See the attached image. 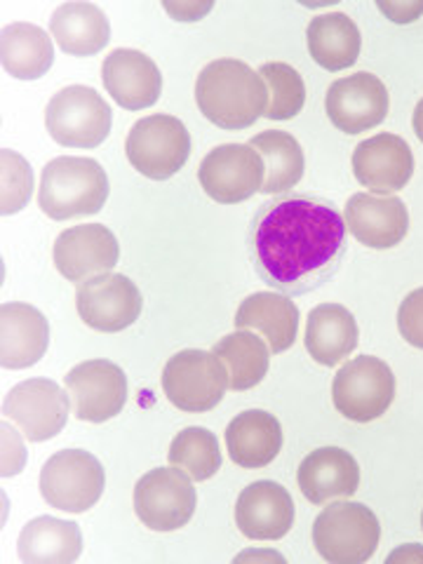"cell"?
Returning a JSON list of instances; mask_svg holds the SVG:
<instances>
[{"label":"cell","mask_w":423,"mask_h":564,"mask_svg":"<svg viewBox=\"0 0 423 564\" xmlns=\"http://www.w3.org/2000/svg\"><path fill=\"white\" fill-rule=\"evenodd\" d=\"M228 388L224 362L207 350H180L163 369V391L176 410L203 414L215 410Z\"/></svg>","instance_id":"obj_8"},{"label":"cell","mask_w":423,"mask_h":564,"mask_svg":"<svg viewBox=\"0 0 423 564\" xmlns=\"http://www.w3.org/2000/svg\"><path fill=\"white\" fill-rule=\"evenodd\" d=\"M163 8L174 17L176 22H198L212 10V3H163Z\"/></svg>","instance_id":"obj_37"},{"label":"cell","mask_w":423,"mask_h":564,"mask_svg":"<svg viewBox=\"0 0 423 564\" xmlns=\"http://www.w3.org/2000/svg\"><path fill=\"white\" fill-rule=\"evenodd\" d=\"M234 323L238 329L261 332L275 356V352H285L296 341L299 308L288 294L257 292L240 304Z\"/></svg>","instance_id":"obj_25"},{"label":"cell","mask_w":423,"mask_h":564,"mask_svg":"<svg viewBox=\"0 0 423 564\" xmlns=\"http://www.w3.org/2000/svg\"><path fill=\"white\" fill-rule=\"evenodd\" d=\"M52 39L70 57H93L111 41L109 17L95 3H64L50 20Z\"/></svg>","instance_id":"obj_24"},{"label":"cell","mask_w":423,"mask_h":564,"mask_svg":"<svg viewBox=\"0 0 423 564\" xmlns=\"http://www.w3.org/2000/svg\"><path fill=\"white\" fill-rule=\"evenodd\" d=\"M352 174L375 193H395L410 184L414 174V155L408 141L398 134H375L352 151Z\"/></svg>","instance_id":"obj_17"},{"label":"cell","mask_w":423,"mask_h":564,"mask_svg":"<svg viewBox=\"0 0 423 564\" xmlns=\"http://www.w3.org/2000/svg\"><path fill=\"white\" fill-rule=\"evenodd\" d=\"M33 172L24 155L17 151H0V212L17 215L31 200Z\"/></svg>","instance_id":"obj_34"},{"label":"cell","mask_w":423,"mask_h":564,"mask_svg":"<svg viewBox=\"0 0 423 564\" xmlns=\"http://www.w3.org/2000/svg\"><path fill=\"white\" fill-rule=\"evenodd\" d=\"M296 482L311 503L323 506L332 499H348L358 491L360 466L341 447H321L299 466Z\"/></svg>","instance_id":"obj_21"},{"label":"cell","mask_w":423,"mask_h":564,"mask_svg":"<svg viewBox=\"0 0 423 564\" xmlns=\"http://www.w3.org/2000/svg\"><path fill=\"white\" fill-rule=\"evenodd\" d=\"M45 128L66 149H97L111 132V106L95 87L68 85L50 99Z\"/></svg>","instance_id":"obj_5"},{"label":"cell","mask_w":423,"mask_h":564,"mask_svg":"<svg viewBox=\"0 0 423 564\" xmlns=\"http://www.w3.org/2000/svg\"><path fill=\"white\" fill-rule=\"evenodd\" d=\"M80 527L47 516L31 520L17 541V555L24 564H70L80 557Z\"/></svg>","instance_id":"obj_27"},{"label":"cell","mask_w":423,"mask_h":564,"mask_svg":"<svg viewBox=\"0 0 423 564\" xmlns=\"http://www.w3.org/2000/svg\"><path fill=\"white\" fill-rule=\"evenodd\" d=\"M421 529H423V513H421Z\"/></svg>","instance_id":"obj_40"},{"label":"cell","mask_w":423,"mask_h":564,"mask_svg":"<svg viewBox=\"0 0 423 564\" xmlns=\"http://www.w3.org/2000/svg\"><path fill=\"white\" fill-rule=\"evenodd\" d=\"M126 155L139 174L165 182L186 165L191 134L180 118L153 113L132 126L126 139Z\"/></svg>","instance_id":"obj_6"},{"label":"cell","mask_w":423,"mask_h":564,"mask_svg":"<svg viewBox=\"0 0 423 564\" xmlns=\"http://www.w3.org/2000/svg\"><path fill=\"white\" fill-rule=\"evenodd\" d=\"M325 109L334 128L346 134H360L381 126L391 109V97L381 78L360 70L329 85Z\"/></svg>","instance_id":"obj_15"},{"label":"cell","mask_w":423,"mask_h":564,"mask_svg":"<svg viewBox=\"0 0 423 564\" xmlns=\"http://www.w3.org/2000/svg\"><path fill=\"white\" fill-rule=\"evenodd\" d=\"M257 275L282 294H308L339 273L346 221L334 203L292 193L259 205L247 231Z\"/></svg>","instance_id":"obj_1"},{"label":"cell","mask_w":423,"mask_h":564,"mask_svg":"<svg viewBox=\"0 0 423 564\" xmlns=\"http://www.w3.org/2000/svg\"><path fill=\"white\" fill-rule=\"evenodd\" d=\"M398 329L404 341L423 350V288L404 296L398 308Z\"/></svg>","instance_id":"obj_35"},{"label":"cell","mask_w":423,"mask_h":564,"mask_svg":"<svg viewBox=\"0 0 423 564\" xmlns=\"http://www.w3.org/2000/svg\"><path fill=\"white\" fill-rule=\"evenodd\" d=\"M3 414L14 421L29 443H43L64 431L68 421V395L50 379H29L10 388Z\"/></svg>","instance_id":"obj_13"},{"label":"cell","mask_w":423,"mask_h":564,"mask_svg":"<svg viewBox=\"0 0 423 564\" xmlns=\"http://www.w3.org/2000/svg\"><path fill=\"white\" fill-rule=\"evenodd\" d=\"M358 323L341 304H321L308 313L306 350L323 367H337L358 348Z\"/></svg>","instance_id":"obj_26"},{"label":"cell","mask_w":423,"mask_h":564,"mask_svg":"<svg viewBox=\"0 0 423 564\" xmlns=\"http://www.w3.org/2000/svg\"><path fill=\"white\" fill-rule=\"evenodd\" d=\"M226 447L234 464L242 468H267L282 449L280 421L263 410L240 412L226 429Z\"/></svg>","instance_id":"obj_23"},{"label":"cell","mask_w":423,"mask_h":564,"mask_svg":"<svg viewBox=\"0 0 423 564\" xmlns=\"http://www.w3.org/2000/svg\"><path fill=\"white\" fill-rule=\"evenodd\" d=\"M0 62L12 78L39 80L55 64V47L41 26L14 22L0 33Z\"/></svg>","instance_id":"obj_29"},{"label":"cell","mask_w":423,"mask_h":564,"mask_svg":"<svg viewBox=\"0 0 423 564\" xmlns=\"http://www.w3.org/2000/svg\"><path fill=\"white\" fill-rule=\"evenodd\" d=\"M346 228L372 250H391L410 231V212L395 196L356 193L346 205Z\"/></svg>","instance_id":"obj_19"},{"label":"cell","mask_w":423,"mask_h":564,"mask_svg":"<svg viewBox=\"0 0 423 564\" xmlns=\"http://www.w3.org/2000/svg\"><path fill=\"white\" fill-rule=\"evenodd\" d=\"M106 93L128 111L149 109L163 93V76L155 62L139 50H113L101 64Z\"/></svg>","instance_id":"obj_18"},{"label":"cell","mask_w":423,"mask_h":564,"mask_svg":"<svg viewBox=\"0 0 423 564\" xmlns=\"http://www.w3.org/2000/svg\"><path fill=\"white\" fill-rule=\"evenodd\" d=\"M395 398L393 369L381 358L360 356L348 360L332 383V402L341 416L356 423L377 421Z\"/></svg>","instance_id":"obj_7"},{"label":"cell","mask_w":423,"mask_h":564,"mask_svg":"<svg viewBox=\"0 0 423 564\" xmlns=\"http://www.w3.org/2000/svg\"><path fill=\"white\" fill-rule=\"evenodd\" d=\"M106 473L99 458L85 449H62L41 470V494L50 508L85 513L104 494Z\"/></svg>","instance_id":"obj_9"},{"label":"cell","mask_w":423,"mask_h":564,"mask_svg":"<svg viewBox=\"0 0 423 564\" xmlns=\"http://www.w3.org/2000/svg\"><path fill=\"white\" fill-rule=\"evenodd\" d=\"M412 128L416 132V137L423 141V99L416 104L414 116H412Z\"/></svg>","instance_id":"obj_39"},{"label":"cell","mask_w":423,"mask_h":564,"mask_svg":"<svg viewBox=\"0 0 423 564\" xmlns=\"http://www.w3.org/2000/svg\"><path fill=\"white\" fill-rule=\"evenodd\" d=\"M212 352L224 362L228 372V388L234 391H250L269 375L271 348L259 339L254 332L238 329L226 334Z\"/></svg>","instance_id":"obj_30"},{"label":"cell","mask_w":423,"mask_h":564,"mask_svg":"<svg viewBox=\"0 0 423 564\" xmlns=\"http://www.w3.org/2000/svg\"><path fill=\"white\" fill-rule=\"evenodd\" d=\"M381 524L362 503H329L313 522V545L329 564H362L379 549Z\"/></svg>","instance_id":"obj_4"},{"label":"cell","mask_w":423,"mask_h":564,"mask_svg":"<svg viewBox=\"0 0 423 564\" xmlns=\"http://www.w3.org/2000/svg\"><path fill=\"white\" fill-rule=\"evenodd\" d=\"M64 381L80 421L104 423L118 416L128 402V377L111 360H85Z\"/></svg>","instance_id":"obj_14"},{"label":"cell","mask_w":423,"mask_h":564,"mask_svg":"<svg viewBox=\"0 0 423 564\" xmlns=\"http://www.w3.org/2000/svg\"><path fill=\"white\" fill-rule=\"evenodd\" d=\"M259 76L269 85V120H292L306 104V85L302 74L285 62H269L259 68Z\"/></svg>","instance_id":"obj_33"},{"label":"cell","mask_w":423,"mask_h":564,"mask_svg":"<svg viewBox=\"0 0 423 564\" xmlns=\"http://www.w3.org/2000/svg\"><path fill=\"white\" fill-rule=\"evenodd\" d=\"M377 8L395 24H412L423 14V0H419V3H383V0H379Z\"/></svg>","instance_id":"obj_36"},{"label":"cell","mask_w":423,"mask_h":564,"mask_svg":"<svg viewBox=\"0 0 423 564\" xmlns=\"http://www.w3.org/2000/svg\"><path fill=\"white\" fill-rule=\"evenodd\" d=\"M261 155L250 144H221L212 149L198 167L203 191L221 205H236L250 200L263 188Z\"/></svg>","instance_id":"obj_12"},{"label":"cell","mask_w":423,"mask_h":564,"mask_svg":"<svg viewBox=\"0 0 423 564\" xmlns=\"http://www.w3.org/2000/svg\"><path fill=\"white\" fill-rule=\"evenodd\" d=\"M236 524L252 541H278L294 527L290 491L271 480L247 485L236 503Z\"/></svg>","instance_id":"obj_20"},{"label":"cell","mask_w":423,"mask_h":564,"mask_svg":"<svg viewBox=\"0 0 423 564\" xmlns=\"http://www.w3.org/2000/svg\"><path fill=\"white\" fill-rule=\"evenodd\" d=\"M306 43L313 62L332 74L356 64L362 47L360 29L344 12H329L311 20Z\"/></svg>","instance_id":"obj_28"},{"label":"cell","mask_w":423,"mask_h":564,"mask_svg":"<svg viewBox=\"0 0 423 564\" xmlns=\"http://www.w3.org/2000/svg\"><path fill=\"white\" fill-rule=\"evenodd\" d=\"M198 494L182 468H153L134 485V513L153 532H174L196 513Z\"/></svg>","instance_id":"obj_10"},{"label":"cell","mask_w":423,"mask_h":564,"mask_svg":"<svg viewBox=\"0 0 423 564\" xmlns=\"http://www.w3.org/2000/svg\"><path fill=\"white\" fill-rule=\"evenodd\" d=\"M395 560H404V562H416V560H423V549L416 543H410L404 545V549L395 551L391 557H388V562H395Z\"/></svg>","instance_id":"obj_38"},{"label":"cell","mask_w":423,"mask_h":564,"mask_svg":"<svg viewBox=\"0 0 423 564\" xmlns=\"http://www.w3.org/2000/svg\"><path fill=\"white\" fill-rule=\"evenodd\" d=\"M250 147L261 155L267 165V182H263L261 193H285L302 182L306 170L304 149L299 141L282 130H267L257 134Z\"/></svg>","instance_id":"obj_31"},{"label":"cell","mask_w":423,"mask_h":564,"mask_svg":"<svg viewBox=\"0 0 423 564\" xmlns=\"http://www.w3.org/2000/svg\"><path fill=\"white\" fill-rule=\"evenodd\" d=\"M50 325L45 315L22 302L0 306V365L6 369H26L47 352Z\"/></svg>","instance_id":"obj_22"},{"label":"cell","mask_w":423,"mask_h":564,"mask_svg":"<svg viewBox=\"0 0 423 564\" xmlns=\"http://www.w3.org/2000/svg\"><path fill=\"white\" fill-rule=\"evenodd\" d=\"M76 308L87 327L116 334L139 321L144 299L128 275L111 271L78 282Z\"/></svg>","instance_id":"obj_11"},{"label":"cell","mask_w":423,"mask_h":564,"mask_svg":"<svg viewBox=\"0 0 423 564\" xmlns=\"http://www.w3.org/2000/svg\"><path fill=\"white\" fill-rule=\"evenodd\" d=\"M109 176L93 158L62 155L41 174L39 207L55 221L97 215L109 200Z\"/></svg>","instance_id":"obj_3"},{"label":"cell","mask_w":423,"mask_h":564,"mask_svg":"<svg viewBox=\"0 0 423 564\" xmlns=\"http://www.w3.org/2000/svg\"><path fill=\"white\" fill-rule=\"evenodd\" d=\"M57 271L70 280L83 282L101 273H111L120 259V245L104 224L70 226L55 240Z\"/></svg>","instance_id":"obj_16"},{"label":"cell","mask_w":423,"mask_h":564,"mask_svg":"<svg viewBox=\"0 0 423 564\" xmlns=\"http://www.w3.org/2000/svg\"><path fill=\"white\" fill-rule=\"evenodd\" d=\"M167 462L170 466L188 473L191 480L196 482L215 478L217 470L221 468V449L217 435L200 426L184 429L182 433L174 435L167 452Z\"/></svg>","instance_id":"obj_32"},{"label":"cell","mask_w":423,"mask_h":564,"mask_svg":"<svg viewBox=\"0 0 423 564\" xmlns=\"http://www.w3.org/2000/svg\"><path fill=\"white\" fill-rule=\"evenodd\" d=\"M200 113L221 130H247L267 116L269 87L259 70L240 59L209 62L196 80Z\"/></svg>","instance_id":"obj_2"}]
</instances>
